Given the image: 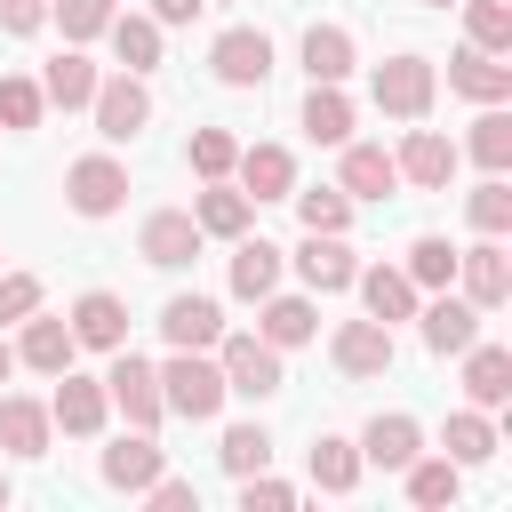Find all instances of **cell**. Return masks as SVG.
Segmentation results:
<instances>
[{"label":"cell","instance_id":"obj_14","mask_svg":"<svg viewBox=\"0 0 512 512\" xmlns=\"http://www.w3.org/2000/svg\"><path fill=\"white\" fill-rule=\"evenodd\" d=\"M456 144L440 136V128H408L400 136V152H392V168H400V184H416V192H448V176H456Z\"/></svg>","mask_w":512,"mask_h":512},{"label":"cell","instance_id":"obj_11","mask_svg":"<svg viewBox=\"0 0 512 512\" xmlns=\"http://www.w3.org/2000/svg\"><path fill=\"white\" fill-rule=\"evenodd\" d=\"M72 352H80V344H72V320H56L48 304L16 320V368H32V376H64Z\"/></svg>","mask_w":512,"mask_h":512},{"label":"cell","instance_id":"obj_34","mask_svg":"<svg viewBox=\"0 0 512 512\" xmlns=\"http://www.w3.org/2000/svg\"><path fill=\"white\" fill-rule=\"evenodd\" d=\"M304 136H312V144H344V136H352V96H344L336 80H312V96H304Z\"/></svg>","mask_w":512,"mask_h":512},{"label":"cell","instance_id":"obj_10","mask_svg":"<svg viewBox=\"0 0 512 512\" xmlns=\"http://www.w3.org/2000/svg\"><path fill=\"white\" fill-rule=\"evenodd\" d=\"M392 352H400V344H392V328H384V320H368V312H360V320H336V336H328V360H336L352 384L384 376V368H392Z\"/></svg>","mask_w":512,"mask_h":512},{"label":"cell","instance_id":"obj_48","mask_svg":"<svg viewBox=\"0 0 512 512\" xmlns=\"http://www.w3.org/2000/svg\"><path fill=\"white\" fill-rule=\"evenodd\" d=\"M40 24H48V0H0V32L8 40H32Z\"/></svg>","mask_w":512,"mask_h":512},{"label":"cell","instance_id":"obj_26","mask_svg":"<svg viewBox=\"0 0 512 512\" xmlns=\"http://www.w3.org/2000/svg\"><path fill=\"white\" fill-rule=\"evenodd\" d=\"M392 184H400L392 152H384V144H352V136H344V168H336V192L360 208V200H392Z\"/></svg>","mask_w":512,"mask_h":512},{"label":"cell","instance_id":"obj_18","mask_svg":"<svg viewBox=\"0 0 512 512\" xmlns=\"http://www.w3.org/2000/svg\"><path fill=\"white\" fill-rule=\"evenodd\" d=\"M416 456H424V424H416V416H400V408L384 416V408H376V416L360 424V464H376V472H408Z\"/></svg>","mask_w":512,"mask_h":512},{"label":"cell","instance_id":"obj_24","mask_svg":"<svg viewBox=\"0 0 512 512\" xmlns=\"http://www.w3.org/2000/svg\"><path fill=\"white\" fill-rule=\"evenodd\" d=\"M456 360H464V408H504V400H512V352H504V344L472 336Z\"/></svg>","mask_w":512,"mask_h":512},{"label":"cell","instance_id":"obj_40","mask_svg":"<svg viewBox=\"0 0 512 512\" xmlns=\"http://www.w3.org/2000/svg\"><path fill=\"white\" fill-rule=\"evenodd\" d=\"M184 160H192V176H200V184H216V176H232V160H240V136H232V128H192Z\"/></svg>","mask_w":512,"mask_h":512},{"label":"cell","instance_id":"obj_46","mask_svg":"<svg viewBox=\"0 0 512 512\" xmlns=\"http://www.w3.org/2000/svg\"><path fill=\"white\" fill-rule=\"evenodd\" d=\"M24 312H40V280L32 272H0V328H16Z\"/></svg>","mask_w":512,"mask_h":512},{"label":"cell","instance_id":"obj_2","mask_svg":"<svg viewBox=\"0 0 512 512\" xmlns=\"http://www.w3.org/2000/svg\"><path fill=\"white\" fill-rule=\"evenodd\" d=\"M160 400L184 424H216L224 416V368H216V352H168L160 360Z\"/></svg>","mask_w":512,"mask_h":512},{"label":"cell","instance_id":"obj_7","mask_svg":"<svg viewBox=\"0 0 512 512\" xmlns=\"http://www.w3.org/2000/svg\"><path fill=\"white\" fill-rule=\"evenodd\" d=\"M456 296L480 304V312H496V304L512 296V256H504L496 232H480L472 248H456Z\"/></svg>","mask_w":512,"mask_h":512},{"label":"cell","instance_id":"obj_53","mask_svg":"<svg viewBox=\"0 0 512 512\" xmlns=\"http://www.w3.org/2000/svg\"><path fill=\"white\" fill-rule=\"evenodd\" d=\"M216 8H232V0H216Z\"/></svg>","mask_w":512,"mask_h":512},{"label":"cell","instance_id":"obj_13","mask_svg":"<svg viewBox=\"0 0 512 512\" xmlns=\"http://www.w3.org/2000/svg\"><path fill=\"white\" fill-rule=\"evenodd\" d=\"M208 64H216L224 88H264V80H272V40H264L256 24H232V32H216Z\"/></svg>","mask_w":512,"mask_h":512},{"label":"cell","instance_id":"obj_19","mask_svg":"<svg viewBox=\"0 0 512 512\" xmlns=\"http://www.w3.org/2000/svg\"><path fill=\"white\" fill-rule=\"evenodd\" d=\"M352 288H360L368 320H384V328L416 320V304H424V288H416V280H408L400 264H360V272H352Z\"/></svg>","mask_w":512,"mask_h":512},{"label":"cell","instance_id":"obj_17","mask_svg":"<svg viewBox=\"0 0 512 512\" xmlns=\"http://www.w3.org/2000/svg\"><path fill=\"white\" fill-rule=\"evenodd\" d=\"M160 336H168V352H216V336H224V304L216 296H168L160 304Z\"/></svg>","mask_w":512,"mask_h":512},{"label":"cell","instance_id":"obj_52","mask_svg":"<svg viewBox=\"0 0 512 512\" xmlns=\"http://www.w3.org/2000/svg\"><path fill=\"white\" fill-rule=\"evenodd\" d=\"M432 8H456V0H432Z\"/></svg>","mask_w":512,"mask_h":512},{"label":"cell","instance_id":"obj_42","mask_svg":"<svg viewBox=\"0 0 512 512\" xmlns=\"http://www.w3.org/2000/svg\"><path fill=\"white\" fill-rule=\"evenodd\" d=\"M464 216H472V232H496V240H504V232H512V184H504V176H480V184L464 192Z\"/></svg>","mask_w":512,"mask_h":512},{"label":"cell","instance_id":"obj_8","mask_svg":"<svg viewBox=\"0 0 512 512\" xmlns=\"http://www.w3.org/2000/svg\"><path fill=\"white\" fill-rule=\"evenodd\" d=\"M48 424L64 432V440H96L104 424H112V400H104V376H56V392H48Z\"/></svg>","mask_w":512,"mask_h":512},{"label":"cell","instance_id":"obj_30","mask_svg":"<svg viewBox=\"0 0 512 512\" xmlns=\"http://www.w3.org/2000/svg\"><path fill=\"white\" fill-rule=\"evenodd\" d=\"M96 80H104V72H96V64H88V56H80V48L64 40V56H48V72H40V96H48L56 112H88Z\"/></svg>","mask_w":512,"mask_h":512},{"label":"cell","instance_id":"obj_22","mask_svg":"<svg viewBox=\"0 0 512 512\" xmlns=\"http://www.w3.org/2000/svg\"><path fill=\"white\" fill-rule=\"evenodd\" d=\"M64 320H72V344H80V352H120V344H128V304H120L112 288H88Z\"/></svg>","mask_w":512,"mask_h":512},{"label":"cell","instance_id":"obj_3","mask_svg":"<svg viewBox=\"0 0 512 512\" xmlns=\"http://www.w3.org/2000/svg\"><path fill=\"white\" fill-rule=\"evenodd\" d=\"M368 96H376V112H384V120H424V112H432V96H440V64H432V56H416V48H400V56H384V64H376Z\"/></svg>","mask_w":512,"mask_h":512},{"label":"cell","instance_id":"obj_9","mask_svg":"<svg viewBox=\"0 0 512 512\" xmlns=\"http://www.w3.org/2000/svg\"><path fill=\"white\" fill-rule=\"evenodd\" d=\"M480 320H488V312H480V304H464L456 288H432V296L416 304V336H424V352H440V360H448V352H464V344L480 336Z\"/></svg>","mask_w":512,"mask_h":512},{"label":"cell","instance_id":"obj_28","mask_svg":"<svg viewBox=\"0 0 512 512\" xmlns=\"http://www.w3.org/2000/svg\"><path fill=\"white\" fill-rule=\"evenodd\" d=\"M280 272H288V248H272V240H248V232L232 240V272H224V280H232V296H240V304L272 296V288H280Z\"/></svg>","mask_w":512,"mask_h":512},{"label":"cell","instance_id":"obj_33","mask_svg":"<svg viewBox=\"0 0 512 512\" xmlns=\"http://www.w3.org/2000/svg\"><path fill=\"white\" fill-rule=\"evenodd\" d=\"M352 64H360V48H352V32L344 24H312L304 32V80H352Z\"/></svg>","mask_w":512,"mask_h":512},{"label":"cell","instance_id":"obj_37","mask_svg":"<svg viewBox=\"0 0 512 512\" xmlns=\"http://www.w3.org/2000/svg\"><path fill=\"white\" fill-rule=\"evenodd\" d=\"M400 272H408L424 296H432V288H456V248H448L440 232H416V240H408V256H400Z\"/></svg>","mask_w":512,"mask_h":512},{"label":"cell","instance_id":"obj_29","mask_svg":"<svg viewBox=\"0 0 512 512\" xmlns=\"http://www.w3.org/2000/svg\"><path fill=\"white\" fill-rule=\"evenodd\" d=\"M304 472H312V488H320V496H352L368 464H360V440L320 432V440H312V456H304Z\"/></svg>","mask_w":512,"mask_h":512},{"label":"cell","instance_id":"obj_27","mask_svg":"<svg viewBox=\"0 0 512 512\" xmlns=\"http://www.w3.org/2000/svg\"><path fill=\"white\" fill-rule=\"evenodd\" d=\"M248 216H256V200H248L232 176H216V184H200V192H192V224H200V240H240V232H248Z\"/></svg>","mask_w":512,"mask_h":512},{"label":"cell","instance_id":"obj_31","mask_svg":"<svg viewBox=\"0 0 512 512\" xmlns=\"http://www.w3.org/2000/svg\"><path fill=\"white\" fill-rule=\"evenodd\" d=\"M160 32H168V24H152L144 8H128V16L112 8V24H104V40H112L120 72H152V64H160Z\"/></svg>","mask_w":512,"mask_h":512},{"label":"cell","instance_id":"obj_36","mask_svg":"<svg viewBox=\"0 0 512 512\" xmlns=\"http://www.w3.org/2000/svg\"><path fill=\"white\" fill-rule=\"evenodd\" d=\"M464 152H472L488 176H504V168H512V112H504V104H480V120H472Z\"/></svg>","mask_w":512,"mask_h":512},{"label":"cell","instance_id":"obj_1","mask_svg":"<svg viewBox=\"0 0 512 512\" xmlns=\"http://www.w3.org/2000/svg\"><path fill=\"white\" fill-rule=\"evenodd\" d=\"M288 352H272L256 328H224L216 336V368H224V400H272L280 384H288V368H280Z\"/></svg>","mask_w":512,"mask_h":512},{"label":"cell","instance_id":"obj_49","mask_svg":"<svg viewBox=\"0 0 512 512\" xmlns=\"http://www.w3.org/2000/svg\"><path fill=\"white\" fill-rule=\"evenodd\" d=\"M200 8H208V0H152V8H144V16H152V24H192V16H200Z\"/></svg>","mask_w":512,"mask_h":512},{"label":"cell","instance_id":"obj_39","mask_svg":"<svg viewBox=\"0 0 512 512\" xmlns=\"http://www.w3.org/2000/svg\"><path fill=\"white\" fill-rule=\"evenodd\" d=\"M464 8V40L488 56H512V0H456Z\"/></svg>","mask_w":512,"mask_h":512},{"label":"cell","instance_id":"obj_12","mask_svg":"<svg viewBox=\"0 0 512 512\" xmlns=\"http://www.w3.org/2000/svg\"><path fill=\"white\" fill-rule=\"evenodd\" d=\"M96 472H104V488H120V496H144V488L168 472V456H160V440H152V432H136V424H128V432H120V440L96 456Z\"/></svg>","mask_w":512,"mask_h":512},{"label":"cell","instance_id":"obj_20","mask_svg":"<svg viewBox=\"0 0 512 512\" xmlns=\"http://www.w3.org/2000/svg\"><path fill=\"white\" fill-rule=\"evenodd\" d=\"M448 88H456L464 104H512V64L464 40V48L448 56Z\"/></svg>","mask_w":512,"mask_h":512},{"label":"cell","instance_id":"obj_44","mask_svg":"<svg viewBox=\"0 0 512 512\" xmlns=\"http://www.w3.org/2000/svg\"><path fill=\"white\" fill-rule=\"evenodd\" d=\"M48 24H64V40H72V48H88V40H104L112 0H48Z\"/></svg>","mask_w":512,"mask_h":512},{"label":"cell","instance_id":"obj_50","mask_svg":"<svg viewBox=\"0 0 512 512\" xmlns=\"http://www.w3.org/2000/svg\"><path fill=\"white\" fill-rule=\"evenodd\" d=\"M8 376H16V344H0V384H8Z\"/></svg>","mask_w":512,"mask_h":512},{"label":"cell","instance_id":"obj_5","mask_svg":"<svg viewBox=\"0 0 512 512\" xmlns=\"http://www.w3.org/2000/svg\"><path fill=\"white\" fill-rule=\"evenodd\" d=\"M104 400H112V416H128L136 432H160V416H168V400H160V368L136 360L128 344H120L112 368H104Z\"/></svg>","mask_w":512,"mask_h":512},{"label":"cell","instance_id":"obj_35","mask_svg":"<svg viewBox=\"0 0 512 512\" xmlns=\"http://www.w3.org/2000/svg\"><path fill=\"white\" fill-rule=\"evenodd\" d=\"M400 480H408V504H424V512H440V504L464 496V464H448V456H416Z\"/></svg>","mask_w":512,"mask_h":512},{"label":"cell","instance_id":"obj_25","mask_svg":"<svg viewBox=\"0 0 512 512\" xmlns=\"http://www.w3.org/2000/svg\"><path fill=\"white\" fill-rule=\"evenodd\" d=\"M48 440H56V424H48V400H32V392H0V456H48Z\"/></svg>","mask_w":512,"mask_h":512},{"label":"cell","instance_id":"obj_32","mask_svg":"<svg viewBox=\"0 0 512 512\" xmlns=\"http://www.w3.org/2000/svg\"><path fill=\"white\" fill-rule=\"evenodd\" d=\"M440 456L464 464V472L488 464V456H496V416H488V408H456V416L440 424Z\"/></svg>","mask_w":512,"mask_h":512},{"label":"cell","instance_id":"obj_47","mask_svg":"<svg viewBox=\"0 0 512 512\" xmlns=\"http://www.w3.org/2000/svg\"><path fill=\"white\" fill-rule=\"evenodd\" d=\"M144 504H152V512H200V488L176 480V472H160V480L144 488Z\"/></svg>","mask_w":512,"mask_h":512},{"label":"cell","instance_id":"obj_15","mask_svg":"<svg viewBox=\"0 0 512 512\" xmlns=\"http://www.w3.org/2000/svg\"><path fill=\"white\" fill-rule=\"evenodd\" d=\"M136 256L160 264V272H184V264L200 256V224H192V208H152L144 232H136Z\"/></svg>","mask_w":512,"mask_h":512},{"label":"cell","instance_id":"obj_21","mask_svg":"<svg viewBox=\"0 0 512 512\" xmlns=\"http://www.w3.org/2000/svg\"><path fill=\"white\" fill-rule=\"evenodd\" d=\"M232 184H240L248 200H288V192H296V152H288V144H240Z\"/></svg>","mask_w":512,"mask_h":512},{"label":"cell","instance_id":"obj_54","mask_svg":"<svg viewBox=\"0 0 512 512\" xmlns=\"http://www.w3.org/2000/svg\"><path fill=\"white\" fill-rule=\"evenodd\" d=\"M0 272H8V264H0Z\"/></svg>","mask_w":512,"mask_h":512},{"label":"cell","instance_id":"obj_43","mask_svg":"<svg viewBox=\"0 0 512 512\" xmlns=\"http://www.w3.org/2000/svg\"><path fill=\"white\" fill-rule=\"evenodd\" d=\"M48 120V96L32 72H0V128H40Z\"/></svg>","mask_w":512,"mask_h":512},{"label":"cell","instance_id":"obj_45","mask_svg":"<svg viewBox=\"0 0 512 512\" xmlns=\"http://www.w3.org/2000/svg\"><path fill=\"white\" fill-rule=\"evenodd\" d=\"M296 496H304V488H296V480H272V464L240 480V512H288Z\"/></svg>","mask_w":512,"mask_h":512},{"label":"cell","instance_id":"obj_41","mask_svg":"<svg viewBox=\"0 0 512 512\" xmlns=\"http://www.w3.org/2000/svg\"><path fill=\"white\" fill-rule=\"evenodd\" d=\"M296 200V224L304 232H352V200L336 184H312V192H288Z\"/></svg>","mask_w":512,"mask_h":512},{"label":"cell","instance_id":"obj_51","mask_svg":"<svg viewBox=\"0 0 512 512\" xmlns=\"http://www.w3.org/2000/svg\"><path fill=\"white\" fill-rule=\"evenodd\" d=\"M8 496H16V488H8V472H0V512H8Z\"/></svg>","mask_w":512,"mask_h":512},{"label":"cell","instance_id":"obj_16","mask_svg":"<svg viewBox=\"0 0 512 512\" xmlns=\"http://www.w3.org/2000/svg\"><path fill=\"white\" fill-rule=\"evenodd\" d=\"M288 264H296V280H304L312 296H344L352 272H360V256L344 248V232H304V248H296Z\"/></svg>","mask_w":512,"mask_h":512},{"label":"cell","instance_id":"obj_6","mask_svg":"<svg viewBox=\"0 0 512 512\" xmlns=\"http://www.w3.org/2000/svg\"><path fill=\"white\" fill-rule=\"evenodd\" d=\"M120 200H128V168H120L112 152H88V160L64 168V208H72V216L104 224V216H120Z\"/></svg>","mask_w":512,"mask_h":512},{"label":"cell","instance_id":"obj_4","mask_svg":"<svg viewBox=\"0 0 512 512\" xmlns=\"http://www.w3.org/2000/svg\"><path fill=\"white\" fill-rule=\"evenodd\" d=\"M88 120H96L104 144H136V136L152 128V88H144V72H104L96 96H88Z\"/></svg>","mask_w":512,"mask_h":512},{"label":"cell","instance_id":"obj_23","mask_svg":"<svg viewBox=\"0 0 512 512\" xmlns=\"http://www.w3.org/2000/svg\"><path fill=\"white\" fill-rule=\"evenodd\" d=\"M256 336L272 344V352H296V344H312L320 336V304L312 296H256Z\"/></svg>","mask_w":512,"mask_h":512},{"label":"cell","instance_id":"obj_38","mask_svg":"<svg viewBox=\"0 0 512 512\" xmlns=\"http://www.w3.org/2000/svg\"><path fill=\"white\" fill-rule=\"evenodd\" d=\"M216 464L232 472V480H248V472H264L272 464V432L248 416V424H224V440H216Z\"/></svg>","mask_w":512,"mask_h":512}]
</instances>
